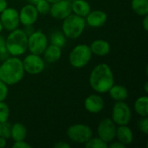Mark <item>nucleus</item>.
<instances>
[{
  "label": "nucleus",
  "mask_w": 148,
  "mask_h": 148,
  "mask_svg": "<svg viewBox=\"0 0 148 148\" xmlns=\"http://www.w3.org/2000/svg\"><path fill=\"white\" fill-rule=\"evenodd\" d=\"M90 87L97 93L105 94L114 84V74L111 68L106 63L96 65L89 75Z\"/></svg>",
  "instance_id": "f257e3e1"
},
{
  "label": "nucleus",
  "mask_w": 148,
  "mask_h": 148,
  "mask_svg": "<svg viewBox=\"0 0 148 148\" xmlns=\"http://www.w3.org/2000/svg\"><path fill=\"white\" fill-rule=\"evenodd\" d=\"M24 75L23 62L16 56L10 57L0 66V80L6 85L18 83Z\"/></svg>",
  "instance_id": "f03ea898"
},
{
  "label": "nucleus",
  "mask_w": 148,
  "mask_h": 148,
  "mask_svg": "<svg viewBox=\"0 0 148 148\" xmlns=\"http://www.w3.org/2000/svg\"><path fill=\"white\" fill-rule=\"evenodd\" d=\"M5 47L12 56L23 55L28 49V36L23 29H16L10 31L5 39Z\"/></svg>",
  "instance_id": "7ed1b4c3"
},
{
  "label": "nucleus",
  "mask_w": 148,
  "mask_h": 148,
  "mask_svg": "<svg viewBox=\"0 0 148 148\" xmlns=\"http://www.w3.org/2000/svg\"><path fill=\"white\" fill-rule=\"evenodd\" d=\"M85 26L86 21L84 17L71 13L63 19L62 30L67 38L76 39L82 34Z\"/></svg>",
  "instance_id": "20e7f679"
},
{
  "label": "nucleus",
  "mask_w": 148,
  "mask_h": 148,
  "mask_svg": "<svg viewBox=\"0 0 148 148\" xmlns=\"http://www.w3.org/2000/svg\"><path fill=\"white\" fill-rule=\"evenodd\" d=\"M92 55L89 46L86 44H78L69 53V62L72 67L82 69L90 62Z\"/></svg>",
  "instance_id": "39448f33"
},
{
  "label": "nucleus",
  "mask_w": 148,
  "mask_h": 148,
  "mask_svg": "<svg viewBox=\"0 0 148 148\" xmlns=\"http://www.w3.org/2000/svg\"><path fill=\"white\" fill-rule=\"evenodd\" d=\"M67 135L75 143L85 144L93 137V131L87 125L75 124L68 128Z\"/></svg>",
  "instance_id": "423d86ee"
},
{
  "label": "nucleus",
  "mask_w": 148,
  "mask_h": 148,
  "mask_svg": "<svg viewBox=\"0 0 148 148\" xmlns=\"http://www.w3.org/2000/svg\"><path fill=\"white\" fill-rule=\"evenodd\" d=\"M132 119V112L129 106L122 101H116L113 107L112 120L116 125H127Z\"/></svg>",
  "instance_id": "0eeeda50"
},
{
  "label": "nucleus",
  "mask_w": 148,
  "mask_h": 148,
  "mask_svg": "<svg viewBox=\"0 0 148 148\" xmlns=\"http://www.w3.org/2000/svg\"><path fill=\"white\" fill-rule=\"evenodd\" d=\"M48 46V38L41 30L34 31L28 36V49L32 54L41 56Z\"/></svg>",
  "instance_id": "6e6552de"
},
{
  "label": "nucleus",
  "mask_w": 148,
  "mask_h": 148,
  "mask_svg": "<svg viewBox=\"0 0 148 148\" xmlns=\"http://www.w3.org/2000/svg\"><path fill=\"white\" fill-rule=\"evenodd\" d=\"M116 124L112 119L105 118L101 120L97 127V134L101 140L106 143L112 142L116 135Z\"/></svg>",
  "instance_id": "1a4fd4ad"
},
{
  "label": "nucleus",
  "mask_w": 148,
  "mask_h": 148,
  "mask_svg": "<svg viewBox=\"0 0 148 148\" xmlns=\"http://www.w3.org/2000/svg\"><path fill=\"white\" fill-rule=\"evenodd\" d=\"M24 72H27L30 75H38L41 74L45 68L44 60L36 54L30 53L28 55L23 62Z\"/></svg>",
  "instance_id": "9d476101"
},
{
  "label": "nucleus",
  "mask_w": 148,
  "mask_h": 148,
  "mask_svg": "<svg viewBox=\"0 0 148 148\" xmlns=\"http://www.w3.org/2000/svg\"><path fill=\"white\" fill-rule=\"evenodd\" d=\"M0 14V21L3 29L8 31H12L18 28L20 23L19 13L16 9L7 7Z\"/></svg>",
  "instance_id": "9b49d317"
},
{
  "label": "nucleus",
  "mask_w": 148,
  "mask_h": 148,
  "mask_svg": "<svg viewBox=\"0 0 148 148\" xmlns=\"http://www.w3.org/2000/svg\"><path fill=\"white\" fill-rule=\"evenodd\" d=\"M51 16L57 20H63L72 13L71 2L69 0H61L52 3L49 10Z\"/></svg>",
  "instance_id": "f8f14e48"
},
{
  "label": "nucleus",
  "mask_w": 148,
  "mask_h": 148,
  "mask_svg": "<svg viewBox=\"0 0 148 148\" xmlns=\"http://www.w3.org/2000/svg\"><path fill=\"white\" fill-rule=\"evenodd\" d=\"M38 18V12L34 4L29 3L24 5L19 12L20 23L25 25H32Z\"/></svg>",
  "instance_id": "ddd939ff"
},
{
  "label": "nucleus",
  "mask_w": 148,
  "mask_h": 148,
  "mask_svg": "<svg viewBox=\"0 0 148 148\" xmlns=\"http://www.w3.org/2000/svg\"><path fill=\"white\" fill-rule=\"evenodd\" d=\"M85 109L91 114L100 113L104 108V101L98 95H90L84 101Z\"/></svg>",
  "instance_id": "4468645a"
},
{
  "label": "nucleus",
  "mask_w": 148,
  "mask_h": 148,
  "mask_svg": "<svg viewBox=\"0 0 148 148\" xmlns=\"http://www.w3.org/2000/svg\"><path fill=\"white\" fill-rule=\"evenodd\" d=\"M86 17H87V23L93 28H99L103 26L108 20L107 13L100 10L90 11Z\"/></svg>",
  "instance_id": "2eb2a0df"
},
{
  "label": "nucleus",
  "mask_w": 148,
  "mask_h": 148,
  "mask_svg": "<svg viewBox=\"0 0 148 148\" xmlns=\"http://www.w3.org/2000/svg\"><path fill=\"white\" fill-rule=\"evenodd\" d=\"M115 138L118 139V141L124 144L125 146L130 145L134 140V134L132 130L127 127V125L119 126L116 128Z\"/></svg>",
  "instance_id": "dca6fc26"
},
{
  "label": "nucleus",
  "mask_w": 148,
  "mask_h": 148,
  "mask_svg": "<svg viewBox=\"0 0 148 148\" xmlns=\"http://www.w3.org/2000/svg\"><path fill=\"white\" fill-rule=\"evenodd\" d=\"M92 54H95L96 56H104L109 54L110 52V44L108 42L101 39H98L94 41L91 45L89 46Z\"/></svg>",
  "instance_id": "f3484780"
},
{
  "label": "nucleus",
  "mask_w": 148,
  "mask_h": 148,
  "mask_svg": "<svg viewBox=\"0 0 148 148\" xmlns=\"http://www.w3.org/2000/svg\"><path fill=\"white\" fill-rule=\"evenodd\" d=\"M44 56V60L49 63H54L59 61L62 56V49L60 47L56 46L54 44H50L47 46L44 52L42 53Z\"/></svg>",
  "instance_id": "a211bd4d"
},
{
  "label": "nucleus",
  "mask_w": 148,
  "mask_h": 148,
  "mask_svg": "<svg viewBox=\"0 0 148 148\" xmlns=\"http://www.w3.org/2000/svg\"><path fill=\"white\" fill-rule=\"evenodd\" d=\"M72 11L80 16L86 17L91 11V6L86 0H75L71 3Z\"/></svg>",
  "instance_id": "6ab92c4d"
},
{
  "label": "nucleus",
  "mask_w": 148,
  "mask_h": 148,
  "mask_svg": "<svg viewBox=\"0 0 148 148\" xmlns=\"http://www.w3.org/2000/svg\"><path fill=\"white\" fill-rule=\"evenodd\" d=\"M110 97L115 101H125L128 97V90L122 85H113L108 90Z\"/></svg>",
  "instance_id": "aec40b11"
},
{
  "label": "nucleus",
  "mask_w": 148,
  "mask_h": 148,
  "mask_svg": "<svg viewBox=\"0 0 148 148\" xmlns=\"http://www.w3.org/2000/svg\"><path fill=\"white\" fill-rule=\"evenodd\" d=\"M27 136V129L22 123H16L11 126L10 138L14 141L24 140Z\"/></svg>",
  "instance_id": "412c9836"
},
{
  "label": "nucleus",
  "mask_w": 148,
  "mask_h": 148,
  "mask_svg": "<svg viewBox=\"0 0 148 148\" xmlns=\"http://www.w3.org/2000/svg\"><path fill=\"white\" fill-rule=\"evenodd\" d=\"M134 110L141 117L148 116V97L143 95L139 97L134 102Z\"/></svg>",
  "instance_id": "4be33fe9"
},
{
  "label": "nucleus",
  "mask_w": 148,
  "mask_h": 148,
  "mask_svg": "<svg viewBox=\"0 0 148 148\" xmlns=\"http://www.w3.org/2000/svg\"><path fill=\"white\" fill-rule=\"evenodd\" d=\"M131 7L139 16H145L148 14V0H132Z\"/></svg>",
  "instance_id": "5701e85b"
},
{
  "label": "nucleus",
  "mask_w": 148,
  "mask_h": 148,
  "mask_svg": "<svg viewBox=\"0 0 148 148\" xmlns=\"http://www.w3.org/2000/svg\"><path fill=\"white\" fill-rule=\"evenodd\" d=\"M66 38L67 37L65 36V35L63 34L62 31L56 30L50 36V42H51V44L58 46L62 49L66 44V42H67Z\"/></svg>",
  "instance_id": "b1692460"
},
{
  "label": "nucleus",
  "mask_w": 148,
  "mask_h": 148,
  "mask_svg": "<svg viewBox=\"0 0 148 148\" xmlns=\"http://www.w3.org/2000/svg\"><path fill=\"white\" fill-rule=\"evenodd\" d=\"M86 148H108V143L104 142L102 140L98 138H91L88 141L85 143Z\"/></svg>",
  "instance_id": "393cba45"
},
{
  "label": "nucleus",
  "mask_w": 148,
  "mask_h": 148,
  "mask_svg": "<svg viewBox=\"0 0 148 148\" xmlns=\"http://www.w3.org/2000/svg\"><path fill=\"white\" fill-rule=\"evenodd\" d=\"M50 3L47 0H39L36 4L35 7L38 13L42 15H46L50 10Z\"/></svg>",
  "instance_id": "a878e982"
},
{
  "label": "nucleus",
  "mask_w": 148,
  "mask_h": 148,
  "mask_svg": "<svg viewBox=\"0 0 148 148\" xmlns=\"http://www.w3.org/2000/svg\"><path fill=\"white\" fill-rule=\"evenodd\" d=\"M9 117H10L9 106L3 101H0V124L7 121Z\"/></svg>",
  "instance_id": "bb28decb"
},
{
  "label": "nucleus",
  "mask_w": 148,
  "mask_h": 148,
  "mask_svg": "<svg viewBox=\"0 0 148 148\" xmlns=\"http://www.w3.org/2000/svg\"><path fill=\"white\" fill-rule=\"evenodd\" d=\"M10 132H11V125L7 121L1 123V137L4 139L10 138Z\"/></svg>",
  "instance_id": "cd10ccee"
},
{
  "label": "nucleus",
  "mask_w": 148,
  "mask_h": 148,
  "mask_svg": "<svg viewBox=\"0 0 148 148\" xmlns=\"http://www.w3.org/2000/svg\"><path fill=\"white\" fill-rule=\"evenodd\" d=\"M8 96V87L0 80V101H3Z\"/></svg>",
  "instance_id": "c85d7f7f"
},
{
  "label": "nucleus",
  "mask_w": 148,
  "mask_h": 148,
  "mask_svg": "<svg viewBox=\"0 0 148 148\" xmlns=\"http://www.w3.org/2000/svg\"><path fill=\"white\" fill-rule=\"evenodd\" d=\"M139 128L140 130L144 134H148V118L147 117H142V119L139 121Z\"/></svg>",
  "instance_id": "c756f323"
},
{
  "label": "nucleus",
  "mask_w": 148,
  "mask_h": 148,
  "mask_svg": "<svg viewBox=\"0 0 148 148\" xmlns=\"http://www.w3.org/2000/svg\"><path fill=\"white\" fill-rule=\"evenodd\" d=\"M10 53L8 52L6 47L4 46V47L1 48V49H0V61H1V62H4L5 60H7V59L10 58Z\"/></svg>",
  "instance_id": "7c9ffc66"
},
{
  "label": "nucleus",
  "mask_w": 148,
  "mask_h": 148,
  "mask_svg": "<svg viewBox=\"0 0 148 148\" xmlns=\"http://www.w3.org/2000/svg\"><path fill=\"white\" fill-rule=\"evenodd\" d=\"M13 148H30L31 146L28 143H26L24 140H19V141H15V143L12 146Z\"/></svg>",
  "instance_id": "2f4dec72"
},
{
  "label": "nucleus",
  "mask_w": 148,
  "mask_h": 148,
  "mask_svg": "<svg viewBox=\"0 0 148 148\" xmlns=\"http://www.w3.org/2000/svg\"><path fill=\"white\" fill-rule=\"evenodd\" d=\"M54 147L55 148H69L70 146L66 143V142H63V141H59L57 143H56L54 145Z\"/></svg>",
  "instance_id": "473e14b6"
},
{
  "label": "nucleus",
  "mask_w": 148,
  "mask_h": 148,
  "mask_svg": "<svg viewBox=\"0 0 148 148\" xmlns=\"http://www.w3.org/2000/svg\"><path fill=\"white\" fill-rule=\"evenodd\" d=\"M34 31L35 30H34V28L32 27V25H25V29H23V32L27 35V36L31 35Z\"/></svg>",
  "instance_id": "72a5a7b5"
},
{
  "label": "nucleus",
  "mask_w": 148,
  "mask_h": 148,
  "mask_svg": "<svg viewBox=\"0 0 148 148\" xmlns=\"http://www.w3.org/2000/svg\"><path fill=\"white\" fill-rule=\"evenodd\" d=\"M127 147V146H125L124 144H122V143H121V142H114V143H112V144H110L108 147L109 148H125Z\"/></svg>",
  "instance_id": "f704fd0d"
},
{
  "label": "nucleus",
  "mask_w": 148,
  "mask_h": 148,
  "mask_svg": "<svg viewBox=\"0 0 148 148\" xmlns=\"http://www.w3.org/2000/svg\"><path fill=\"white\" fill-rule=\"evenodd\" d=\"M7 8V2L6 0H0V13L3 12Z\"/></svg>",
  "instance_id": "c9c22d12"
},
{
  "label": "nucleus",
  "mask_w": 148,
  "mask_h": 148,
  "mask_svg": "<svg viewBox=\"0 0 148 148\" xmlns=\"http://www.w3.org/2000/svg\"><path fill=\"white\" fill-rule=\"evenodd\" d=\"M143 28L146 31H147L148 29V16L147 15L145 16L144 20H143Z\"/></svg>",
  "instance_id": "e433bc0d"
},
{
  "label": "nucleus",
  "mask_w": 148,
  "mask_h": 148,
  "mask_svg": "<svg viewBox=\"0 0 148 148\" xmlns=\"http://www.w3.org/2000/svg\"><path fill=\"white\" fill-rule=\"evenodd\" d=\"M6 147V139L0 136V147Z\"/></svg>",
  "instance_id": "4c0bfd02"
},
{
  "label": "nucleus",
  "mask_w": 148,
  "mask_h": 148,
  "mask_svg": "<svg viewBox=\"0 0 148 148\" xmlns=\"http://www.w3.org/2000/svg\"><path fill=\"white\" fill-rule=\"evenodd\" d=\"M5 46V38L2 35H0V49Z\"/></svg>",
  "instance_id": "58836bf2"
},
{
  "label": "nucleus",
  "mask_w": 148,
  "mask_h": 148,
  "mask_svg": "<svg viewBox=\"0 0 148 148\" xmlns=\"http://www.w3.org/2000/svg\"><path fill=\"white\" fill-rule=\"evenodd\" d=\"M27 1H28L29 3H31V4H34V5H35V4H36L39 0H27Z\"/></svg>",
  "instance_id": "ea45409f"
},
{
  "label": "nucleus",
  "mask_w": 148,
  "mask_h": 148,
  "mask_svg": "<svg viewBox=\"0 0 148 148\" xmlns=\"http://www.w3.org/2000/svg\"><path fill=\"white\" fill-rule=\"evenodd\" d=\"M144 88H145V92L147 93L148 92V82H146L144 85Z\"/></svg>",
  "instance_id": "a19ab883"
},
{
  "label": "nucleus",
  "mask_w": 148,
  "mask_h": 148,
  "mask_svg": "<svg viewBox=\"0 0 148 148\" xmlns=\"http://www.w3.org/2000/svg\"><path fill=\"white\" fill-rule=\"evenodd\" d=\"M49 3H56V2H59L61 0H47Z\"/></svg>",
  "instance_id": "79ce46f5"
},
{
  "label": "nucleus",
  "mask_w": 148,
  "mask_h": 148,
  "mask_svg": "<svg viewBox=\"0 0 148 148\" xmlns=\"http://www.w3.org/2000/svg\"><path fill=\"white\" fill-rule=\"evenodd\" d=\"M3 25H2V23H1V21H0V32H1L2 30H3Z\"/></svg>",
  "instance_id": "37998d69"
},
{
  "label": "nucleus",
  "mask_w": 148,
  "mask_h": 148,
  "mask_svg": "<svg viewBox=\"0 0 148 148\" xmlns=\"http://www.w3.org/2000/svg\"><path fill=\"white\" fill-rule=\"evenodd\" d=\"M0 136H1V124H0Z\"/></svg>",
  "instance_id": "c03bdc74"
},
{
  "label": "nucleus",
  "mask_w": 148,
  "mask_h": 148,
  "mask_svg": "<svg viewBox=\"0 0 148 148\" xmlns=\"http://www.w3.org/2000/svg\"><path fill=\"white\" fill-rule=\"evenodd\" d=\"M69 1H70V2L72 3V2H73V1H75V0H69Z\"/></svg>",
  "instance_id": "a18cd8bd"
},
{
  "label": "nucleus",
  "mask_w": 148,
  "mask_h": 148,
  "mask_svg": "<svg viewBox=\"0 0 148 148\" xmlns=\"http://www.w3.org/2000/svg\"><path fill=\"white\" fill-rule=\"evenodd\" d=\"M0 66H1V63H0Z\"/></svg>",
  "instance_id": "49530a36"
}]
</instances>
